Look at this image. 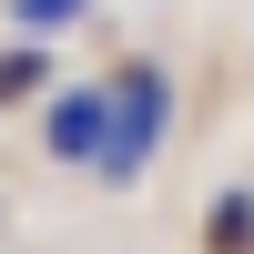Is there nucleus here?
Here are the masks:
<instances>
[{
	"mask_svg": "<svg viewBox=\"0 0 254 254\" xmlns=\"http://www.w3.org/2000/svg\"><path fill=\"white\" fill-rule=\"evenodd\" d=\"M203 254H254V193H214V214H203Z\"/></svg>",
	"mask_w": 254,
	"mask_h": 254,
	"instance_id": "obj_3",
	"label": "nucleus"
},
{
	"mask_svg": "<svg viewBox=\"0 0 254 254\" xmlns=\"http://www.w3.org/2000/svg\"><path fill=\"white\" fill-rule=\"evenodd\" d=\"M81 10H92V0H10V20H20V31H61V20H81Z\"/></svg>",
	"mask_w": 254,
	"mask_h": 254,
	"instance_id": "obj_5",
	"label": "nucleus"
},
{
	"mask_svg": "<svg viewBox=\"0 0 254 254\" xmlns=\"http://www.w3.org/2000/svg\"><path fill=\"white\" fill-rule=\"evenodd\" d=\"M163 132H173V81H163V61H122V71H112V132H102V163H92V173L132 183L142 163L163 153Z\"/></svg>",
	"mask_w": 254,
	"mask_h": 254,
	"instance_id": "obj_1",
	"label": "nucleus"
},
{
	"mask_svg": "<svg viewBox=\"0 0 254 254\" xmlns=\"http://www.w3.org/2000/svg\"><path fill=\"white\" fill-rule=\"evenodd\" d=\"M102 132H112V92H61L41 112V142L61 163H102Z\"/></svg>",
	"mask_w": 254,
	"mask_h": 254,
	"instance_id": "obj_2",
	"label": "nucleus"
},
{
	"mask_svg": "<svg viewBox=\"0 0 254 254\" xmlns=\"http://www.w3.org/2000/svg\"><path fill=\"white\" fill-rule=\"evenodd\" d=\"M41 81H51V51H41V41H20V51H0V102H31Z\"/></svg>",
	"mask_w": 254,
	"mask_h": 254,
	"instance_id": "obj_4",
	"label": "nucleus"
}]
</instances>
